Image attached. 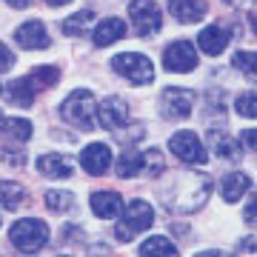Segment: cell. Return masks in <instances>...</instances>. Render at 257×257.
<instances>
[{"mask_svg": "<svg viewBox=\"0 0 257 257\" xmlns=\"http://www.w3.org/2000/svg\"><path fill=\"white\" fill-rule=\"evenodd\" d=\"M3 123H6V117H3V111H0V128H3Z\"/></svg>", "mask_w": 257, "mask_h": 257, "instance_id": "cell-36", "label": "cell"}, {"mask_svg": "<svg viewBox=\"0 0 257 257\" xmlns=\"http://www.w3.org/2000/svg\"><path fill=\"white\" fill-rule=\"evenodd\" d=\"M226 3H240V0H226Z\"/></svg>", "mask_w": 257, "mask_h": 257, "instance_id": "cell-37", "label": "cell"}, {"mask_svg": "<svg viewBox=\"0 0 257 257\" xmlns=\"http://www.w3.org/2000/svg\"><path fill=\"white\" fill-rule=\"evenodd\" d=\"M194 109V92L189 89H166L163 92V111L169 117H189Z\"/></svg>", "mask_w": 257, "mask_h": 257, "instance_id": "cell-10", "label": "cell"}, {"mask_svg": "<svg viewBox=\"0 0 257 257\" xmlns=\"http://www.w3.org/2000/svg\"><path fill=\"white\" fill-rule=\"evenodd\" d=\"M15 40H18L23 49H46L49 43H52V37H49L46 26H43L40 20H29V23L18 26Z\"/></svg>", "mask_w": 257, "mask_h": 257, "instance_id": "cell-12", "label": "cell"}, {"mask_svg": "<svg viewBox=\"0 0 257 257\" xmlns=\"http://www.w3.org/2000/svg\"><path fill=\"white\" fill-rule=\"evenodd\" d=\"M126 117H128V109L120 97H106V100H100V106H97V120H100V126L109 128V132L126 126Z\"/></svg>", "mask_w": 257, "mask_h": 257, "instance_id": "cell-9", "label": "cell"}, {"mask_svg": "<svg viewBox=\"0 0 257 257\" xmlns=\"http://www.w3.org/2000/svg\"><path fill=\"white\" fill-rule=\"evenodd\" d=\"M209 140H211V146H214V155L226 157V160H231V163H237L240 160L237 143H234L231 138H226L223 132H209Z\"/></svg>", "mask_w": 257, "mask_h": 257, "instance_id": "cell-19", "label": "cell"}, {"mask_svg": "<svg viewBox=\"0 0 257 257\" xmlns=\"http://www.w3.org/2000/svg\"><path fill=\"white\" fill-rule=\"evenodd\" d=\"M246 223H254V200H248L246 206Z\"/></svg>", "mask_w": 257, "mask_h": 257, "instance_id": "cell-33", "label": "cell"}, {"mask_svg": "<svg viewBox=\"0 0 257 257\" xmlns=\"http://www.w3.org/2000/svg\"><path fill=\"white\" fill-rule=\"evenodd\" d=\"M169 12L180 23H197L206 15V3L203 0H169Z\"/></svg>", "mask_w": 257, "mask_h": 257, "instance_id": "cell-16", "label": "cell"}, {"mask_svg": "<svg viewBox=\"0 0 257 257\" xmlns=\"http://www.w3.org/2000/svg\"><path fill=\"white\" fill-rule=\"evenodd\" d=\"M111 69H114L117 74H123V77H128L135 86H143V83L155 80V66H152V60L143 57V55H138V52L117 55L114 60H111Z\"/></svg>", "mask_w": 257, "mask_h": 257, "instance_id": "cell-5", "label": "cell"}, {"mask_svg": "<svg viewBox=\"0 0 257 257\" xmlns=\"http://www.w3.org/2000/svg\"><path fill=\"white\" fill-rule=\"evenodd\" d=\"M234 109H237L243 117H254V94H251V92H243L237 100H234Z\"/></svg>", "mask_w": 257, "mask_h": 257, "instance_id": "cell-30", "label": "cell"}, {"mask_svg": "<svg viewBox=\"0 0 257 257\" xmlns=\"http://www.w3.org/2000/svg\"><path fill=\"white\" fill-rule=\"evenodd\" d=\"M140 172H146L149 177H160L166 172V157L157 152V149H146L143 152V163H140Z\"/></svg>", "mask_w": 257, "mask_h": 257, "instance_id": "cell-26", "label": "cell"}, {"mask_svg": "<svg viewBox=\"0 0 257 257\" xmlns=\"http://www.w3.org/2000/svg\"><path fill=\"white\" fill-rule=\"evenodd\" d=\"M155 223V211H152V206H149L146 200H132L126 206V214H123V220L114 226V234H117V240H132L135 234H140V231H146L149 226Z\"/></svg>", "mask_w": 257, "mask_h": 257, "instance_id": "cell-4", "label": "cell"}, {"mask_svg": "<svg viewBox=\"0 0 257 257\" xmlns=\"http://www.w3.org/2000/svg\"><path fill=\"white\" fill-rule=\"evenodd\" d=\"M229 32H226V29L223 26H206L200 32V37H197V43H200V49L203 52H206V55H220L223 49L229 46Z\"/></svg>", "mask_w": 257, "mask_h": 257, "instance_id": "cell-15", "label": "cell"}, {"mask_svg": "<svg viewBox=\"0 0 257 257\" xmlns=\"http://www.w3.org/2000/svg\"><path fill=\"white\" fill-rule=\"evenodd\" d=\"M92 209L97 217L103 220H111V217H117L120 211H123V197L117 192H94L92 194Z\"/></svg>", "mask_w": 257, "mask_h": 257, "instance_id": "cell-14", "label": "cell"}, {"mask_svg": "<svg viewBox=\"0 0 257 257\" xmlns=\"http://www.w3.org/2000/svg\"><path fill=\"white\" fill-rule=\"evenodd\" d=\"M74 163L63 155H43L37 157V172L46 177H55V180H63V177H72Z\"/></svg>", "mask_w": 257, "mask_h": 257, "instance_id": "cell-13", "label": "cell"}, {"mask_svg": "<svg viewBox=\"0 0 257 257\" xmlns=\"http://www.w3.org/2000/svg\"><path fill=\"white\" fill-rule=\"evenodd\" d=\"M3 126H6V135H9V143H15V146H20V143H26V140L32 138V123L23 120V117L6 120Z\"/></svg>", "mask_w": 257, "mask_h": 257, "instance_id": "cell-25", "label": "cell"}, {"mask_svg": "<svg viewBox=\"0 0 257 257\" xmlns=\"http://www.w3.org/2000/svg\"><path fill=\"white\" fill-rule=\"evenodd\" d=\"M111 163V149L106 143H89L80 155V166L89 175H106V169Z\"/></svg>", "mask_w": 257, "mask_h": 257, "instance_id": "cell-11", "label": "cell"}, {"mask_svg": "<svg viewBox=\"0 0 257 257\" xmlns=\"http://www.w3.org/2000/svg\"><path fill=\"white\" fill-rule=\"evenodd\" d=\"M60 114H63L72 126L83 128V132H92L94 128V94L89 92V89L72 92L69 97H66Z\"/></svg>", "mask_w": 257, "mask_h": 257, "instance_id": "cell-3", "label": "cell"}, {"mask_svg": "<svg viewBox=\"0 0 257 257\" xmlns=\"http://www.w3.org/2000/svg\"><path fill=\"white\" fill-rule=\"evenodd\" d=\"M57 74H60V72H57L55 66H35L26 77L32 80L35 89H52V86L57 83Z\"/></svg>", "mask_w": 257, "mask_h": 257, "instance_id": "cell-24", "label": "cell"}, {"mask_svg": "<svg viewBox=\"0 0 257 257\" xmlns=\"http://www.w3.org/2000/svg\"><path fill=\"white\" fill-rule=\"evenodd\" d=\"M128 15H132V23L138 29V35H155L163 26V15H160V6L152 3V0H132L128 6Z\"/></svg>", "mask_w": 257, "mask_h": 257, "instance_id": "cell-6", "label": "cell"}, {"mask_svg": "<svg viewBox=\"0 0 257 257\" xmlns=\"http://www.w3.org/2000/svg\"><path fill=\"white\" fill-rule=\"evenodd\" d=\"M49 6H66V3H72V0H46Z\"/></svg>", "mask_w": 257, "mask_h": 257, "instance_id": "cell-35", "label": "cell"}, {"mask_svg": "<svg viewBox=\"0 0 257 257\" xmlns=\"http://www.w3.org/2000/svg\"><path fill=\"white\" fill-rule=\"evenodd\" d=\"M120 37H126V23L120 18H106L100 20V26L94 29V43L97 46H109V43H114Z\"/></svg>", "mask_w": 257, "mask_h": 257, "instance_id": "cell-17", "label": "cell"}, {"mask_svg": "<svg viewBox=\"0 0 257 257\" xmlns=\"http://www.w3.org/2000/svg\"><path fill=\"white\" fill-rule=\"evenodd\" d=\"M140 163H143V152H140V149H126V152L117 157V175L120 177H138Z\"/></svg>", "mask_w": 257, "mask_h": 257, "instance_id": "cell-20", "label": "cell"}, {"mask_svg": "<svg viewBox=\"0 0 257 257\" xmlns=\"http://www.w3.org/2000/svg\"><path fill=\"white\" fill-rule=\"evenodd\" d=\"M26 192H23V186L20 183H9V180H0V206H6V209H18L20 203H23Z\"/></svg>", "mask_w": 257, "mask_h": 257, "instance_id": "cell-23", "label": "cell"}, {"mask_svg": "<svg viewBox=\"0 0 257 257\" xmlns=\"http://www.w3.org/2000/svg\"><path fill=\"white\" fill-rule=\"evenodd\" d=\"M163 66L169 72H192L197 66V55H194V46L189 40H177L163 52Z\"/></svg>", "mask_w": 257, "mask_h": 257, "instance_id": "cell-8", "label": "cell"}, {"mask_svg": "<svg viewBox=\"0 0 257 257\" xmlns=\"http://www.w3.org/2000/svg\"><path fill=\"white\" fill-rule=\"evenodd\" d=\"M169 149H172V155L180 157L183 163H194V166L206 163V149H203L200 138H197L194 132H175L172 140H169Z\"/></svg>", "mask_w": 257, "mask_h": 257, "instance_id": "cell-7", "label": "cell"}, {"mask_svg": "<svg viewBox=\"0 0 257 257\" xmlns=\"http://www.w3.org/2000/svg\"><path fill=\"white\" fill-rule=\"evenodd\" d=\"M248 177L243 175V172H231V175H226V180H223V200H229V203H234V200H240L243 194L248 192Z\"/></svg>", "mask_w": 257, "mask_h": 257, "instance_id": "cell-18", "label": "cell"}, {"mask_svg": "<svg viewBox=\"0 0 257 257\" xmlns=\"http://www.w3.org/2000/svg\"><path fill=\"white\" fill-rule=\"evenodd\" d=\"M175 243H169V237H149L140 246V254H175Z\"/></svg>", "mask_w": 257, "mask_h": 257, "instance_id": "cell-28", "label": "cell"}, {"mask_svg": "<svg viewBox=\"0 0 257 257\" xmlns=\"http://www.w3.org/2000/svg\"><path fill=\"white\" fill-rule=\"evenodd\" d=\"M9 97L12 103H18V106H32V100H35V86H32V80L29 77H18V80H12L9 86Z\"/></svg>", "mask_w": 257, "mask_h": 257, "instance_id": "cell-22", "label": "cell"}, {"mask_svg": "<svg viewBox=\"0 0 257 257\" xmlns=\"http://www.w3.org/2000/svg\"><path fill=\"white\" fill-rule=\"evenodd\" d=\"M92 23H94V12L92 9H80L77 15H72V18H66L63 20V32L66 35H86L89 29H92Z\"/></svg>", "mask_w": 257, "mask_h": 257, "instance_id": "cell-21", "label": "cell"}, {"mask_svg": "<svg viewBox=\"0 0 257 257\" xmlns=\"http://www.w3.org/2000/svg\"><path fill=\"white\" fill-rule=\"evenodd\" d=\"M46 206L52 211H69L74 206V194L66 192V189H55V192L46 194Z\"/></svg>", "mask_w": 257, "mask_h": 257, "instance_id": "cell-27", "label": "cell"}, {"mask_svg": "<svg viewBox=\"0 0 257 257\" xmlns=\"http://www.w3.org/2000/svg\"><path fill=\"white\" fill-rule=\"evenodd\" d=\"M240 140L246 143V149H254V132H251V128H248V132H243V135H240Z\"/></svg>", "mask_w": 257, "mask_h": 257, "instance_id": "cell-32", "label": "cell"}, {"mask_svg": "<svg viewBox=\"0 0 257 257\" xmlns=\"http://www.w3.org/2000/svg\"><path fill=\"white\" fill-rule=\"evenodd\" d=\"M9 240L20 251H40L49 243V226L43 220H35V217L18 220L9 229Z\"/></svg>", "mask_w": 257, "mask_h": 257, "instance_id": "cell-2", "label": "cell"}, {"mask_svg": "<svg viewBox=\"0 0 257 257\" xmlns=\"http://www.w3.org/2000/svg\"><path fill=\"white\" fill-rule=\"evenodd\" d=\"M6 3H9V6H15V9H26L32 0H6Z\"/></svg>", "mask_w": 257, "mask_h": 257, "instance_id": "cell-34", "label": "cell"}, {"mask_svg": "<svg viewBox=\"0 0 257 257\" xmlns=\"http://www.w3.org/2000/svg\"><path fill=\"white\" fill-rule=\"evenodd\" d=\"M234 66L243 69V74L248 80H254V52H237L234 55Z\"/></svg>", "mask_w": 257, "mask_h": 257, "instance_id": "cell-29", "label": "cell"}, {"mask_svg": "<svg viewBox=\"0 0 257 257\" xmlns=\"http://www.w3.org/2000/svg\"><path fill=\"white\" fill-rule=\"evenodd\" d=\"M12 66H15V55L9 52L6 43H0V72H9Z\"/></svg>", "mask_w": 257, "mask_h": 257, "instance_id": "cell-31", "label": "cell"}, {"mask_svg": "<svg viewBox=\"0 0 257 257\" xmlns=\"http://www.w3.org/2000/svg\"><path fill=\"white\" fill-rule=\"evenodd\" d=\"M180 183H183V189H166V192H160V200L169 206V209L175 211H183V214H189V211H197L206 203V197H209V189L211 183L206 180V177L200 175H180Z\"/></svg>", "mask_w": 257, "mask_h": 257, "instance_id": "cell-1", "label": "cell"}]
</instances>
